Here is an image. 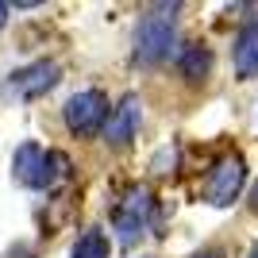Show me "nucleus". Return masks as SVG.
<instances>
[{
    "instance_id": "f257e3e1",
    "label": "nucleus",
    "mask_w": 258,
    "mask_h": 258,
    "mask_svg": "<svg viewBox=\"0 0 258 258\" xmlns=\"http://www.w3.org/2000/svg\"><path fill=\"white\" fill-rule=\"evenodd\" d=\"M173 35H177V4L151 8L135 27V62L158 66L162 58H170Z\"/></svg>"
},
{
    "instance_id": "f03ea898",
    "label": "nucleus",
    "mask_w": 258,
    "mask_h": 258,
    "mask_svg": "<svg viewBox=\"0 0 258 258\" xmlns=\"http://www.w3.org/2000/svg\"><path fill=\"white\" fill-rule=\"evenodd\" d=\"M151 220H154V193L147 185H131L127 193H123V201L116 205V212H112V227H116L119 243H123V247H135V243L147 235Z\"/></svg>"
},
{
    "instance_id": "7ed1b4c3",
    "label": "nucleus",
    "mask_w": 258,
    "mask_h": 258,
    "mask_svg": "<svg viewBox=\"0 0 258 258\" xmlns=\"http://www.w3.org/2000/svg\"><path fill=\"white\" fill-rule=\"evenodd\" d=\"M62 116H66V127L74 135H97V131H104L112 112H108V97L100 89H81V93H74L66 100Z\"/></svg>"
},
{
    "instance_id": "20e7f679",
    "label": "nucleus",
    "mask_w": 258,
    "mask_h": 258,
    "mask_svg": "<svg viewBox=\"0 0 258 258\" xmlns=\"http://www.w3.org/2000/svg\"><path fill=\"white\" fill-rule=\"evenodd\" d=\"M243 185H247V162L239 158V154H224V158L208 170L205 201L212 208H227L239 193H243Z\"/></svg>"
},
{
    "instance_id": "39448f33",
    "label": "nucleus",
    "mask_w": 258,
    "mask_h": 258,
    "mask_svg": "<svg viewBox=\"0 0 258 258\" xmlns=\"http://www.w3.org/2000/svg\"><path fill=\"white\" fill-rule=\"evenodd\" d=\"M58 77H62V70H58V62H31L23 66V70H16V74L8 77V93L20 100H39L43 93H50L54 85H58Z\"/></svg>"
},
{
    "instance_id": "423d86ee",
    "label": "nucleus",
    "mask_w": 258,
    "mask_h": 258,
    "mask_svg": "<svg viewBox=\"0 0 258 258\" xmlns=\"http://www.w3.org/2000/svg\"><path fill=\"white\" fill-rule=\"evenodd\" d=\"M139 123H143V100L135 97V93H127V97L112 108V116H108V123H104V143L127 147V143L139 135Z\"/></svg>"
},
{
    "instance_id": "0eeeda50",
    "label": "nucleus",
    "mask_w": 258,
    "mask_h": 258,
    "mask_svg": "<svg viewBox=\"0 0 258 258\" xmlns=\"http://www.w3.org/2000/svg\"><path fill=\"white\" fill-rule=\"evenodd\" d=\"M231 58H235V77L239 81H254L258 77V20L239 27Z\"/></svg>"
},
{
    "instance_id": "6e6552de",
    "label": "nucleus",
    "mask_w": 258,
    "mask_h": 258,
    "mask_svg": "<svg viewBox=\"0 0 258 258\" xmlns=\"http://www.w3.org/2000/svg\"><path fill=\"white\" fill-rule=\"evenodd\" d=\"M43 158H46V151L39 143H20L16 154H12V177L20 185H27V189H35V177L43 170Z\"/></svg>"
},
{
    "instance_id": "1a4fd4ad",
    "label": "nucleus",
    "mask_w": 258,
    "mask_h": 258,
    "mask_svg": "<svg viewBox=\"0 0 258 258\" xmlns=\"http://www.w3.org/2000/svg\"><path fill=\"white\" fill-rule=\"evenodd\" d=\"M177 70H181L185 81H205L208 70H212V54H208L205 46L189 43V46H181V50H177Z\"/></svg>"
},
{
    "instance_id": "9d476101",
    "label": "nucleus",
    "mask_w": 258,
    "mask_h": 258,
    "mask_svg": "<svg viewBox=\"0 0 258 258\" xmlns=\"http://www.w3.org/2000/svg\"><path fill=\"white\" fill-rule=\"evenodd\" d=\"M108 254H112V243H108V235L100 231V227L81 231L77 243L70 247V258H108Z\"/></svg>"
},
{
    "instance_id": "9b49d317",
    "label": "nucleus",
    "mask_w": 258,
    "mask_h": 258,
    "mask_svg": "<svg viewBox=\"0 0 258 258\" xmlns=\"http://www.w3.org/2000/svg\"><path fill=\"white\" fill-rule=\"evenodd\" d=\"M66 173H70V158H66L62 151H46L43 170H39V177H35V189H54Z\"/></svg>"
},
{
    "instance_id": "f8f14e48",
    "label": "nucleus",
    "mask_w": 258,
    "mask_h": 258,
    "mask_svg": "<svg viewBox=\"0 0 258 258\" xmlns=\"http://www.w3.org/2000/svg\"><path fill=\"white\" fill-rule=\"evenodd\" d=\"M189 258H227L220 247H205V250H197V254H189Z\"/></svg>"
},
{
    "instance_id": "ddd939ff",
    "label": "nucleus",
    "mask_w": 258,
    "mask_h": 258,
    "mask_svg": "<svg viewBox=\"0 0 258 258\" xmlns=\"http://www.w3.org/2000/svg\"><path fill=\"white\" fill-rule=\"evenodd\" d=\"M250 208H254V212H258V181L250 185Z\"/></svg>"
},
{
    "instance_id": "4468645a",
    "label": "nucleus",
    "mask_w": 258,
    "mask_h": 258,
    "mask_svg": "<svg viewBox=\"0 0 258 258\" xmlns=\"http://www.w3.org/2000/svg\"><path fill=\"white\" fill-rule=\"evenodd\" d=\"M8 23V4H0V27Z\"/></svg>"
},
{
    "instance_id": "2eb2a0df",
    "label": "nucleus",
    "mask_w": 258,
    "mask_h": 258,
    "mask_svg": "<svg viewBox=\"0 0 258 258\" xmlns=\"http://www.w3.org/2000/svg\"><path fill=\"white\" fill-rule=\"evenodd\" d=\"M250 258H258V250H254V254H250Z\"/></svg>"
}]
</instances>
